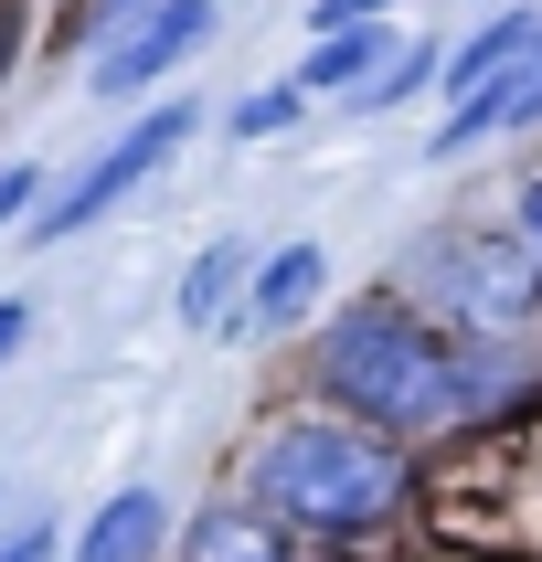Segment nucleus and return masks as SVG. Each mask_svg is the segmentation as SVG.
<instances>
[{
	"label": "nucleus",
	"mask_w": 542,
	"mask_h": 562,
	"mask_svg": "<svg viewBox=\"0 0 542 562\" xmlns=\"http://www.w3.org/2000/svg\"><path fill=\"white\" fill-rule=\"evenodd\" d=\"M319 372L341 404H362L373 425H446V414H468L489 393V361L457 340H436L425 318H405L394 297H362L351 318H330V340H319Z\"/></svg>",
	"instance_id": "nucleus-1"
},
{
	"label": "nucleus",
	"mask_w": 542,
	"mask_h": 562,
	"mask_svg": "<svg viewBox=\"0 0 542 562\" xmlns=\"http://www.w3.org/2000/svg\"><path fill=\"white\" fill-rule=\"evenodd\" d=\"M255 488L277 520L298 531H373L405 509V468L383 457L373 436H351V425H287L266 457H255Z\"/></svg>",
	"instance_id": "nucleus-2"
},
{
	"label": "nucleus",
	"mask_w": 542,
	"mask_h": 562,
	"mask_svg": "<svg viewBox=\"0 0 542 562\" xmlns=\"http://www.w3.org/2000/svg\"><path fill=\"white\" fill-rule=\"evenodd\" d=\"M181 138H191V106H150V117L128 127V138H107V159H96L86 181H75V191L54 202V213H43V245H64V234H86V223L107 213V202H118L128 181H150V170H159L170 149H181Z\"/></svg>",
	"instance_id": "nucleus-3"
},
{
	"label": "nucleus",
	"mask_w": 542,
	"mask_h": 562,
	"mask_svg": "<svg viewBox=\"0 0 542 562\" xmlns=\"http://www.w3.org/2000/svg\"><path fill=\"white\" fill-rule=\"evenodd\" d=\"M202 32H213V0H159V11H139V22L96 54V95H139L150 75H170Z\"/></svg>",
	"instance_id": "nucleus-4"
},
{
	"label": "nucleus",
	"mask_w": 542,
	"mask_h": 562,
	"mask_svg": "<svg viewBox=\"0 0 542 562\" xmlns=\"http://www.w3.org/2000/svg\"><path fill=\"white\" fill-rule=\"evenodd\" d=\"M446 277L478 318H510L542 286V255H532V234H468V245H446Z\"/></svg>",
	"instance_id": "nucleus-5"
},
{
	"label": "nucleus",
	"mask_w": 542,
	"mask_h": 562,
	"mask_svg": "<svg viewBox=\"0 0 542 562\" xmlns=\"http://www.w3.org/2000/svg\"><path fill=\"white\" fill-rule=\"evenodd\" d=\"M150 552H159V499L150 488H118L96 509V531L75 541V562H150Z\"/></svg>",
	"instance_id": "nucleus-6"
},
{
	"label": "nucleus",
	"mask_w": 542,
	"mask_h": 562,
	"mask_svg": "<svg viewBox=\"0 0 542 562\" xmlns=\"http://www.w3.org/2000/svg\"><path fill=\"white\" fill-rule=\"evenodd\" d=\"M245 277H255V255H245V245H213V255L181 277V318H191V329H223V308L245 318V297H255Z\"/></svg>",
	"instance_id": "nucleus-7"
},
{
	"label": "nucleus",
	"mask_w": 542,
	"mask_h": 562,
	"mask_svg": "<svg viewBox=\"0 0 542 562\" xmlns=\"http://www.w3.org/2000/svg\"><path fill=\"white\" fill-rule=\"evenodd\" d=\"M319 277H330V266H319V245H287L277 266L255 277V297H245V329H287V318H298V308L319 297Z\"/></svg>",
	"instance_id": "nucleus-8"
},
{
	"label": "nucleus",
	"mask_w": 542,
	"mask_h": 562,
	"mask_svg": "<svg viewBox=\"0 0 542 562\" xmlns=\"http://www.w3.org/2000/svg\"><path fill=\"white\" fill-rule=\"evenodd\" d=\"M181 562H287V552H277V531H266V520H245V509H213V520L191 531Z\"/></svg>",
	"instance_id": "nucleus-9"
},
{
	"label": "nucleus",
	"mask_w": 542,
	"mask_h": 562,
	"mask_svg": "<svg viewBox=\"0 0 542 562\" xmlns=\"http://www.w3.org/2000/svg\"><path fill=\"white\" fill-rule=\"evenodd\" d=\"M362 64H394V54H383V32H330V43L309 54V86L351 95V86H362Z\"/></svg>",
	"instance_id": "nucleus-10"
},
{
	"label": "nucleus",
	"mask_w": 542,
	"mask_h": 562,
	"mask_svg": "<svg viewBox=\"0 0 542 562\" xmlns=\"http://www.w3.org/2000/svg\"><path fill=\"white\" fill-rule=\"evenodd\" d=\"M287 106H298V95H245V106H234V127H245V138H266V127H287Z\"/></svg>",
	"instance_id": "nucleus-11"
},
{
	"label": "nucleus",
	"mask_w": 542,
	"mask_h": 562,
	"mask_svg": "<svg viewBox=\"0 0 542 562\" xmlns=\"http://www.w3.org/2000/svg\"><path fill=\"white\" fill-rule=\"evenodd\" d=\"M373 11H383V0H319V43H330V32H362Z\"/></svg>",
	"instance_id": "nucleus-12"
},
{
	"label": "nucleus",
	"mask_w": 542,
	"mask_h": 562,
	"mask_svg": "<svg viewBox=\"0 0 542 562\" xmlns=\"http://www.w3.org/2000/svg\"><path fill=\"white\" fill-rule=\"evenodd\" d=\"M0 562H54V531H11V541H0Z\"/></svg>",
	"instance_id": "nucleus-13"
},
{
	"label": "nucleus",
	"mask_w": 542,
	"mask_h": 562,
	"mask_svg": "<svg viewBox=\"0 0 542 562\" xmlns=\"http://www.w3.org/2000/svg\"><path fill=\"white\" fill-rule=\"evenodd\" d=\"M22 318H32L22 297H0V361H11V350H22Z\"/></svg>",
	"instance_id": "nucleus-14"
},
{
	"label": "nucleus",
	"mask_w": 542,
	"mask_h": 562,
	"mask_svg": "<svg viewBox=\"0 0 542 562\" xmlns=\"http://www.w3.org/2000/svg\"><path fill=\"white\" fill-rule=\"evenodd\" d=\"M22 191H32V170H0V223L22 213Z\"/></svg>",
	"instance_id": "nucleus-15"
},
{
	"label": "nucleus",
	"mask_w": 542,
	"mask_h": 562,
	"mask_svg": "<svg viewBox=\"0 0 542 562\" xmlns=\"http://www.w3.org/2000/svg\"><path fill=\"white\" fill-rule=\"evenodd\" d=\"M521 234H532V255H542V181L521 191Z\"/></svg>",
	"instance_id": "nucleus-16"
}]
</instances>
